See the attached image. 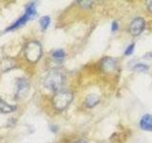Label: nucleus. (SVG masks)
<instances>
[{
	"instance_id": "f257e3e1",
	"label": "nucleus",
	"mask_w": 152,
	"mask_h": 143,
	"mask_svg": "<svg viewBox=\"0 0 152 143\" xmlns=\"http://www.w3.org/2000/svg\"><path fill=\"white\" fill-rule=\"evenodd\" d=\"M64 75L59 70H51L47 74L44 80V85L47 89L50 91H58L64 84Z\"/></svg>"
},
{
	"instance_id": "f03ea898",
	"label": "nucleus",
	"mask_w": 152,
	"mask_h": 143,
	"mask_svg": "<svg viewBox=\"0 0 152 143\" xmlns=\"http://www.w3.org/2000/svg\"><path fill=\"white\" fill-rule=\"evenodd\" d=\"M73 99V94L69 91H60L57 93L52 99L54 108L57 111H63L70 104Z\"/></svg>"
},
{
	"instance_id": "7ed1b4c3",
	"label": "nucleus",
	"mask_w": 152,
	"mask_h": 143,
	"mask_svg": "<svg viewBox=\"0 0 152 143\" xmlns=\"http://www.w3.org/2000/svg\"><path fill=\"white\" fill-rule=\"evenodd\" d=\"M35 15H36V4L34 2L28 3L26 6V12L24 13V15L19 17L12 25H11L7 29L6 31H12V30H15L17 28H20L21 26L24 25V24H26L28 20L33 18Z\"/></svg>"
},
{
	"instance_id": "20e7f679",
	"label": "nucleus",
	"mask_w": 152,
	"mask_h": 143,
	"mask_svg": "<svg viewBox=\"0 0 152 143\" xmlns=\"http://www.w3.org/2000/svg\"><path fill=\"white\" fill-rule=\"evenodd\" d=\"M25 55L27 59L31 62H36L39 60L42 55V48L41 45L36 41H32L28 43L25 48Z\"/></svg>"
},
{
	"instance_id": "39448f33",
	"label": "nucleus",
	"mask_w": 152,
	"mask_h": 143,
	"mask_svg": "<svg viewBox=\"0 0 152 143\" xmlns=\"http://www.w3.org/2000/svg\"><path fill=\"white\" fill-rule=\"evenodd\" d=\"M145 19L142 17H136L132 20V22L129 25V32L132 35L137 36L141 35V32L144 31L145 29Z\"/></svg>"
},
{
	"instance_id": "423d86ee",
	"label": "nucleus",
	"mask_w": 152,
	"mask_h": 143,
	"mask_svg": "<svg viewBox=\"0 0 152 143\" xmlns=\"http://www.w3.org/2000/svg\"><path fill=\"white\" fill-rule=\"evenodd\" d=\"M140 127L144 131L152 132V116L151 114H145V116L141 118Z\"/></svg>"
},
{
	"instance_id": "0eeeda50",
	"label": "nucleus",
	"mask_w": 152,
	"mask_h": 143,
	"mask_svg": "<svg viewBox=\"0 0 152 143\" xmlns=\"http://www.w3.org/2000/svg\"><path fill=\"white\" fill-rule=\"evenodd\" d=\"M117 66V62L115 59L111 58V57H104L102 60V68L106 72H111L115 70Z\"/></svg>"
},
{
	"instance_id": "6e6552de",
	"label": "nucleus",
	"mask_w": 152,
	"mask_h": 143,
	"mask_svg": "<svg viewBox=\"0 0 152 143\" xmlns=\"http://www.w3.org/2000/svg\"><path fill=\"white\" fill-rule=\"evenodd\" d=\"M100 100V97L95 94H88L87 97H86V100H85V103L87 105V107L88 108H92L94 107L95 105H97L98 102Z\"/></svg>"
},
{
	"instance_id": "1a4fd4ad",
	"label": "nucleus",
	"mask_w": 152,
	"mask_h": 143,
	"mask_svg": "<svg viewBox=\"0 0 152 143\" xmlns=\"http://www.w3.org/2000/svg\"><path fill=\"white\" fill-rule=\"evenodd\" d=\"M16 107L15 106H12V105H10L8 103H6L0 98V111L2 113H12L13 111H15Z\"/></svg>"
},
{
	"instance_id": "9d476101",
	"label": "nucleus",
	"mask_w": 152,
	"mask_h": 143,
	"mask_svg": "<svg viewBox=\"0 0 152 143\" xmlns=\"http://www.w3.org/2000/svg\"><path fill=\"white\" fill-rule=\"evenodd\" d=\"M28 83L25 79H18L17 81V94H22L28 90Z\"/></svg>"
},
{
	"instance_id": "9b49d317",
	"label": "nucleus",
	"mask_w": 152,
	"mask_h": 143,
	"mask_svg": "<svg viewBox=\"0 0 152 143\" xmlns=\"http://www.w3.org/2000/svg\"><path fill=\"white\" fill-rule=\"evenodd\" d=\"M52 57H53L56 61L61 62L65 57V52L63 50H61V49L56 50V51H54L53 52H52Z\"/></svg>"
},
{
	"instance_id": "f8f14e48",
	"label": "nucleus",
	"mask_w": 152,
	"mask_h": 143,
	"mask_svg": "<svg viewBox=\"0 0 152 143\" xmlns=\"http://www.w3.org/2000/svg\"><path fill=\"white\" fill-rule=\"evenodd\" d=\"M39 23H40V26H41V28H42V30L44 31V30H46V29L49 27V25H50V16H42L41 18H40V20H39Z\"/></svg>"
},
{
	"instance_id": "ddd939ff",
	"label": "nucleus",
	"mask_w": 152,
	"mask_h": 143,
	"mask_svg": "<svg viewBox=\"0 0 152 143\" xmlns=\"http://www.w3.org/2000/svg\"><path fill=\"white\" fill-rule=\"evenodd\" d=\"M134 70L138 72H145L148 70V66H146L145 64H137L134 67Z\"/></svg>"
},
{
	"instance_id": "4468645a",
	"label": "nucleus",
	"mask_w": 152,
	"mask_h": 143,
	"mask_svg": "<svg viewBox=\"0 0 152 143\" xmlns=\"http://www.w3.org/2000/svg\"><path fill=\"white\" fill-rule=\"evenodd\" d=\"M134 47H135L134 44H131V45L128 46L126 48V50L125 51V55H130L132 52H133V51H134Z\"/></svg>"
},
{
	"instance_id": "2eb2a0df",
	"label": "nucleus",
	"mask_w": 152,
	"mask_h": 143,
	"mask_svg": "<svg viewBox=\"0 0 152 143\" xmlns=\"http://www.w3.org/2000/svg\"><path fill=\"white\" fill-rule=\"evenodd\" d=\"M77 3H79V5H81L84 8H88L92 5V1H78Z\"/></svg>"
},
{
	"instance_id": "dca6fc26",
	"label": "nucleus",
	"mask_w": 152,
	"mask_h": 143,
	"mask_svg": "<svg viewBox=\"0 0 152 143\" xmlns=\"http://www.w3.org/2000/svg\"><path fill=\"white\" fill-rule=\"evenodd\" d=\"M118 29V23L116 22V21H114L113 23H112V28H111V30H112V32H114V31H116Z\"/></svg>"
},
{
	"instance_id": "f3484780",
	"label": "nucleus",
	"mask_w": 152,
	"mask_h": 143,
	"mask_svg": "<svg viewBox=\"0 0 152 143\" xmlns=\"http://www.w3.org/2000/svg\"><path fill=\"white\" fill-rule=\"evenodd\" d=\"M147 9H148V11L152 13V1H149L148 4H147Z\"/></svg>"
},
{
	"instance_id": "a211bd4d",
	"label": "nucleus",
	"mask_w": 152,
	"mask_h": 143,
	"mask_svg": "<svg viewBox=\"0 0 152 143\" xmlns=\"http://www.w3.org/2000/svg\"><path fill=\"white\" fill-rule=\"evenodd\" d=\"M75 143H88L86 140H79V141H76Z\"/></svg>"
}]
</instances>
